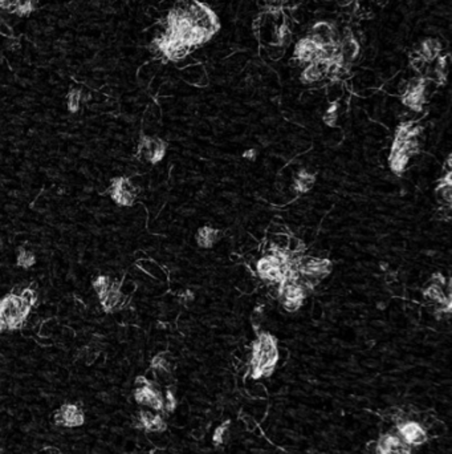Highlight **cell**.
<instances>
[{"label":"cell","mask_w":452,"mask_h":454,"mask_svg":"<svg viewBox=\"0 0 452 454\" xmlns=\"http://www.w3.org/2000/svg\"><path fill=\"white\" fill-rule=\"evenodd\" d=\"M177 405H178V400L175 397L174 392L170 388L166 389L165 395H163V412L170 415L177 409Z\"/></svg>","instance_id":"cell-15"},{"label":"cell","mask_w":452,"mask_h":454,"mask_svg":"<svg viewBox=\"0 0 452 454\" xmlns=\"http://www.w3.org/2000/svg\"><path fill=\"white\" fill-rule=\"evenodd\" d=\"M220 230L211 227V226H203L196 231L195 239H196V243L202 249H211L212 246L220 239Z\"/></svg>","instance_id":"cell-10"},{"label":"cell","mask_w":452,"mask_h":454,"mask_svg":"<svg viewBox=\"0 0 452 454\" xmlns=\"http://www.w3.org/2000/svg\"><path fill=\"white\" fill-rule=\"evenodd\" d=\"M98 300L104 312H108V314H112V312L121 308L125 303V295L121 291V283L118 280H112L110 289L101 298H98Z\"/></svg>","instance_id":"cell-9"},{"label":"cell","mask_w":452,"mask_h":454,"mask_svg":"<svg viewBox=\"0 0 452 454\" xmlns=\"http://www.w3.org/2000/svg\"><path fill=\"white\" fill-rule=\"evenodd\" d=\"M166 152H167V144L163 139L158 137L147 136V134H141L138 142V154L139 158H142L146 162L157 165L165 158Z\"/></svg>","instance_id":"cell-6"},{"label":"cell","mask_w":452,"mask_h":454,"mask_svg":"<svg viewBox=\"0 0 452 454\" xmlns=\"http://www.w3.org/2000/svg\"><path fill=\"white\" fill-rule=\"evenodd\" d=\"M137 426L145 431L146 433H162L167 429L165 418L162 417L159 412L141 411L138 412V420Z\"/></svg>","instance_id":"cell-8"},{"label":"cell","mask_w":452,"mask_h":454,"mask_svg":"<svg viewBox=\"0 0 452 454\" xmlns=\"http://www.w3.org/2000/svg\"><path fill=\"white\" fill-rule=\"evenodd\" d=\"M92 285H93V290L96 291L97 296H98V298H101V296H103L104 294H105V292L110 289V285H112V280H110V278L108 275H98L96 279H94V280H93Z\"/></svg>","instance_id":"cell-14"},{"label":"cell","mask_w":452,"mask_h":454,"mask_svg":"<svg viewBox=\"0 0 452 454\" xmlns=\"http://www.w3.org/2000/svg\"><path fill=\"white\" fill-rule=\"evenodd\" d=\"M134 400L137 404L147 407L154 412H163V395L159 388L152 380L145 376H138L136 378V389H134Z\"/></svg>","instance_id":"cell-3"},{"label":"cell","mask_w":452,"mask_h":454,"mask_svg":"<svg viewBox=\"0 0 452 454\" xmlns=\"http://www.w3.org/2000/svg\"><path fill=\"white\" fill-rule=\"evenodd\" d=\"M32 305L20 294L10 292L0 299V332L16 331L24 325L32 311Z\"/></svg>","instance_id":"cell-2"},{"label":"cell","mask_w":452,"mask_h":454,"mask_svg":"<svg viewBox=\"0 0 452 454\" xmlns=\"http://www.w3.org/2000/svg\"><path fill=\"white\" fill-rule=\"evenodd\" d=\"M108 194L118 206L130 207L136 203L138 189L129 177L121 176L113 179L108 189Z\"/></svg>","instance_id":"cell-4"},{"label":"cell","mask_w":452,"mask_h":454,"mask_svg":"<svg viewBox=\"0 0 452 454\" xmlns=\"http://www.w3.org/2000/svg\"><path fill=\"white\" fill-rule=\"evenodd\" d=\"M16 265L17 267H20V269L24 270L31 269V267H33V266L36 265V256H35V254H33L32 251H30V250L20 249L16 258Z\"/></svg>","instance_id":"cell-12"},{"label":"cell","mask_w":452,"mask_h":454,"mask_svg":"<svg viewBox=\"0 0 452 454\" xmlns=\"http://www.w3.org/2000/svg\"><path fill=\"white\" fill-rule=\"evenodd\" d=\"M280 359V351L278 348L276 339L264 331H258L256 340L252 343L251 359H249V373L251 378L269 377L274 372V368Z\"/></svg>","instance_id":"cell-1"},{"label":"cell","mask_w":452,"mask_h":454,"mask_svg":"<svg viewBox=\"0 0 452 454\" xmlns=\"http://www.w3.org/2000/svg\"><path fill=\"white\" fill-rule=\"evenodd\" d=\"M55 422L65 428H79L85 424V413L77 404L66 402L60 407L55 415Z\"/></svg>","instance_id":"cell-7"},{"label":"cell","mask_w":452,"mask_h":454,"mask_svg":"<svg viewBox=\"0 0 452 454\" xmlns=\"http://www.w3.org/2000/svg\"><path fill=\"white\" fill-rule=\"evenodd\" d=\"M230 424L231 421L227 420V421L221 422L219 426H216L214 431V435H212V442L215 445H224L225 440H227V436H228V429H230Z\"/></svg>","instance_id":"cell-13"},{"label":"cell","mask_w":452,"mask_h":454,"mask_svg":"<svg viewBox=\"0 0 452 454\" xmlns=\"http://www.w3.org/2000/svg\"><path fill=\"white\" fill-rule=\"evenodd\" d=\"M396 435L399 436L405 444L414 448V446H420L429 441V432L424 428V425L420 422L414 421L411 418H406L395 424Z\"/></svg>","instance_id":"cell-5"},{"label":"cell","mask_w":452,"mask_h":454,"mask_svg":"<svg viewBox=\"0 0 452 454\" xmlns=\"http://www.w3.org/2000/svg\"><path fill=\"white\" fill-rule=\"evenodd\" d=\"M255 157H256V150L255 149H249L244 153V158L255 159Z\"/></svg>","instance_id":"cell-17"},{"label":"cell","mask_w":452,"mask_h":454,"mask_svg":"<svg viewBox=\"0 0 452 454\" xmlns=\"http://www.w3.org/2000/svg\"><path fill=\"white\" fill-rule=\"evenodd\" d=\"M389 454H391V453H389Z\"/></svg>","instance_id":"cell-18"},{"label":"cell","mask_w":452,"mask_h":454,"mask_svg":"<svg viewBox=\"0 0 452 454\" xmlns=\"http://www.w3.org/2000/svg\"><path fill=\"white\" fill-rule=\"evenodd\" d=\"M20 295H21V298H23L24 300H26V302L30 303V304L32 305V307H35V305H36V303H37V294H36V291H35V290L24 289L23 291L20 292Z\"/></svg>","instance_id":"cell-16"},{"label":"cell","mask_w":452,"mask_h":454,"mask_svg":"<svg viewBox=\"0 0 452 454\" xmlns=\"http://www.w3.org/2000/svg\"><path fill=\"white\" fill-rule=\"evenodd\" d=\"M83 89L81 88H72L66 96V108L70 113H77L80 110V106L83 104Z\"/></svg>","instance_id":"cell-11"}]
</instances>
